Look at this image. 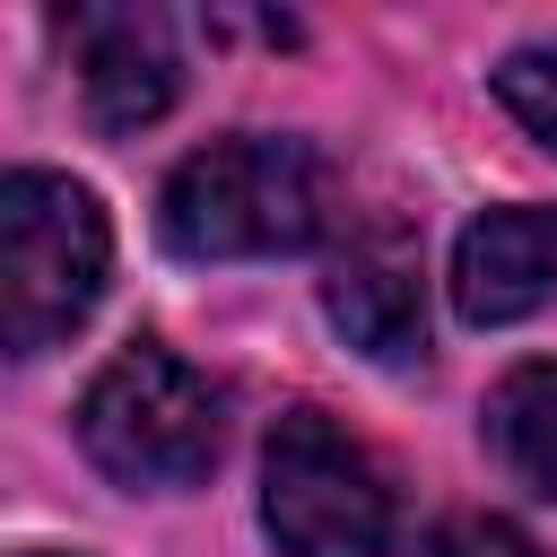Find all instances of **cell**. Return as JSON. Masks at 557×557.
<instances>
[{"label": "cell", "mask_w": 557, "mask_h": 557, "mask_svg": "<svg viewBox=\"0 0 557 557\" xmlns=\"http://www.w3.org/2000/svg\"><path fill=\"white\" fill-rule=\"evenodd\" d=\"M104 270H113V226L87 183L44 174V165L0 183V339H9V357L61 348L96 313Z\"/></svg>", "instance_id": "cell-3"}, {"label": "cell", "mask_w": 557, "mask_h": 557, "mask_svg": "<svg viewBox=\"0 0 557 557\" xmlns=\"http://www.w3.org/2000/svg\"><path fill=\"white\" fill-rule=\"evenodd\" d=\"M557 296V209H487L453 244V305L461 322L496 331Z\"/></svg>", "instance_id": "cell-7"}, {"label": "cell", "mask_w": 557, "mask_h": 557, "mask_svg": "<svg viewBox=\"0 0 557 557\" xmlns=\"http://www.w3.org/2000/svg\"><path fill=\"white\" fill-rule=\"evenodd\" d=\"M261 522L278 557H383L392 548V496L383 470L322 418L287 409L261 453Z\"/></svg>", "instance_id": "cell-4"}, {"label": "cell", "mask_w": 557, "mask_h": 557, "mask_svg": "<svg viewBox=\"0 0 557 557\" xmlns=\"http://www.w3.org/2000/svg\"><path fill=\"white\" fill-rule=\"evenodd\" d=\"M61 44H70V70H78L96 131H139L183 87L174 26L157 9H78V17H61Z\"/></svg>", "instance_id": "cell-6"}, {"label": "cell", "mask_w": 557, "mask_h": 557, "mask_svg": "<svg viewBox=\"0 0 557 557\" xmlns=\"http://www.w3.org/2000/svg\"><path fill=\"white\" fill-rule=\"evenodd\" d=\"M487 444L531 496L557 505V357H522L487 392Z\"/></svg>", "instance_id": "cell-8"}, {"label": "cell", "mask_w": 557, "mask_h": 557, "mask_svg": "<svg viewBox=\"0 0 557 557\" xmlns=\"http://www.w3.org/2000/svg\"><path fill=\"white\" fill-rule=\"evenodd\" d=\"M426 557H548L522 522H505V513H453L435 540H426Z\"/></svg>", "instance_id": "cell-10"}, {"label": "cell", "mask_w": 557, "mask_h": 557, "mask_svg": "<svg viewBox=\"0 0 557 557\" xmlns=\"http://www.w3.org/2000/svg\"><path fill=\"white\" fill-rule=\"evenodd\" d=\"M487 87H496V104H505L540 148H557V44H522V52H505V61L487 70Z\"/></svg>", "instance_id": "cell-9"}, {"label": "cell", "mask_w": 557, "mask_h": 557, "mask_svg": "<svg viewBox=\"0 0 557 557\" xmlns=\"http://www.w3.org/2000/svg\"><path fill=\"white\" fill-rule=\"evenodd\" d=\"M322 157L305 139L235 131L191 148L165 191H157V235L183 261H261V252H305L322 235Z\"/></svg>", "instance_id": "cell-1"}, {"label": "cell", "mask_w": 557, "mask_h": 557, "mask_svg": "<svg viewBox=\"0 0 557 557\" xmlns=\"http://www.w3.org/2000/svg\"><path fill=\"white\" fill-rule=\"evenodd\" d=\"M322 313L331 331L374 357V366H418L426 357V270H418V244L400 226H357L339 252H331V278H322Z\"/></svg>", "instance_id": "cell-5"}, {"label": "cell", "mask_w": 557, "mask_h": 557, "mask_svg": "<svg viewBox=\"0 0 557 557\" xmlns=\"http://www.w3.org/2000/svg\"><path fill=\"white\" fill-rule=\"evenodd\" d=\"M78 444L113 487H191L226 444V392L165 339H131L78 392Z\"/></svg>", "instance_id": "cell-2"}]
</instances>
